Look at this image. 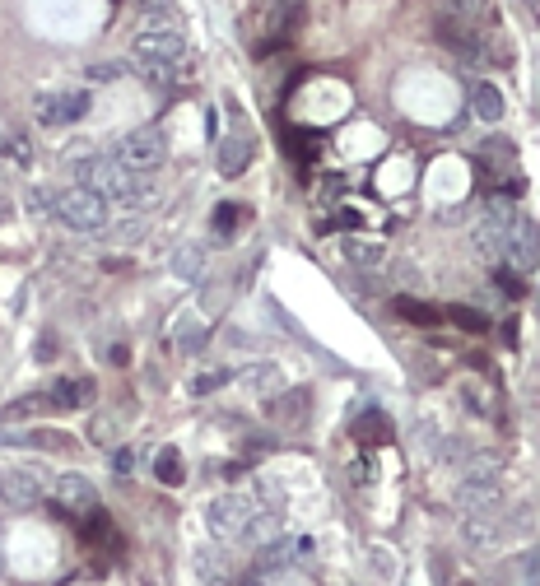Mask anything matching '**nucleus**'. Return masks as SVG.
Segmentation results:
<instances>
[{
  "mask_svg": "<svg viewBox=\"0 0 540 586\" xmlns=\"http://www.w3.org/2000/svg\"><path fill=\"white\" fill-rule=\"evenodd\" d=\"M340 252H345V261L350 266H359V270H373V266H382V242H368V238H345L340 242Z\"/></svg>",
  "mask_w": 540,
  "mask_h": 586,
  "instance_id": "17",
  "label": "nucleus"
},
{
  "mask_svg": "<svg viewBox=\"0 0 540 586\" xmlns=\"http://www.w3.org/2000/svg\"><path fill=\"white\" fill-rule=\"evenodd\" d=\"M89 391H94V382H89V377H84V382H80V377H66V382H56L47 400H52V410H80L84 400H89Z\"/></svg>",
  "mask_w": 540,
  "mask_h": 586,
  "instance_id": "16",
  "label": "nucleus"
},
{
  "mask_svg": "<svg viewBox=\"0 0 540 586\" xmlns=\"http://www.w3.org/2000/svg\"><path fill=\"white\" fill-rule=\"evenodd\" d=\"M317 559V535H294V563Z\"/></svg>",
  "mask_w": 540,
  "mask_h": 586,
  "instance_id": "32",
  "label": "nucleus"
},
{
  "mask_svg": "<svg viewBox=\"0 0 540 586\" xmlns=\"http://www.w3.org/2000/svg\"><path fill=\"white\" fill-rule=\"evenodd\" d=\"M89 75H94V80H112V75H122V66H94Z\"/></svg>",
  "mask_w": 540,
  "mask_h": 586,
  "instance_id": "36",
  "label": "nucleus"
},
{
  "mask_svg": "<svg viewBox=\"0 0 540 586\" xmlns=\"http://www.w3.org/2000/svg\"><path fill=\"white\" fill-rule=\"evenodd\" d=\"M210 586H238V582H210Z\"/></svg>",
  "mask_w": 540,
  "mask_h": 586,
  "instance_id": "39",
  "label": "nucleus"
},
{
  "mask_svg": "<svg viewBox=\"0 0 540 586\" xmlns=\"http://www.w3.org/2000/svg\"><path fill=\"white\" fill-rule=\"evenodd\" d=\"M350 480H354V484H364V480H368V466H364V461H350Z\"/></svg>",
  "mask_w": 540,
  "mask_h": 586,
  "instance_id": "37",
  "label": "nucleus"
},
{
  "mask_svg": "<svg viewBox=\"0 0 540 586\" xmlns=\"http://www.w3.org/2000/svg\"><path fill=\"white\" fill-rule=\"evenodd\" d=\"M75 187L98 191L108 205H135L140 200V177L126 173L117 159H103V154H89V159H75Z\"/></svg>",
  "mask_w": 540,
  "mask_h": 586,
  "instance_id": "1",
  "label": "nucleus"
},
{
  "mask_svg": "<svg viewBox=\"0 0 540 586\" xmlns=\"http://www.w3.org/2000/svg\"><path fill=\"white\" fill-rule=\"evenodd\" d=\"M219 387H229V373H201V377H191V396H210V391Z\"/></svg>",
  "mask_w": 540,
  "mask_h": 586,
  "instance_id": "28",
  "label": "nucleus"
},
{
  "mask_svg": "<svg viewBox=\"0 0 540 586\" xmlns=\"http://www.w3.org/2000/svg\"><path fill=\"white\" fill-rule=\"evenodd\" d=\"M447 317L457 321L461 331H471V335L489 331V317H485V312H475V307H447Z\"/></svg>",
  "mask_w": 540,
  "mask_h": 586,
  "instance_id": "25",
  "label": "nucleus"
},
{
  "mask_svg": "<svg viewBox=\"0 0 540 586\" xmlns=\"http://www.w3.org/2000/svg\"><path fill=\"white\" fill-rule=\"evenodd\" d=\"M536 312H540V293H536Z\"/></svg>",
  "mask_w": 540,
  "mask_h": 586,
  "instance_id": "40",
  "label": "nucleus"
},
{
  "mask_svg": "<svg viewBox=\"0 0 540 586\" xmlns=\"http://www.w3.org/2000/svg\"><path fill=\"white\" fill-rule=\"evenodd\" d=\"M0 484H5V470H0Z\"/></svg>",
  "mask_w": 540,
  "mask_h": 586,
  "instance_id": "41",
  "label": "nucleus"
},
{
  "mask_svg": "<svg viewBox=\"0 0 540 586\" xmlns=\"http://www.w3.org/2000/svg\"><path fill=\"white\" fill-rule=\"evenodd\" d=\"M47 493H52L56 507H66V512H98V489L84 475H75V470H66V475H52V484H47Z\"/></svg>",
  "mask_w": 540,
  "mask_h": 586,
  "instance_id": "10",
  "label": "nucleus"
},
{
  "mask_svg": "<svg viewBox=\"0 0 540 586\" xmlns=\"http://www.w3.org/2000/svg\"><path fill=\"white\" fill-rule=\"evenodd\" d=\"M5 154H10L14 163H28V140H19V135H10V140H5Z\"/></svg>",
  "mask_w": 540,
  "mask_h": 586,
  "instance_id": "35",
  "label": "nucleus"
},
{
  "mask_svg": "<svg viewBox=\"0 0 540 586\" xmlns=\"http://www.w3.org/2000/svg\"><path fill=\"white\" fill-rule=\"evenodd\" d=\"M163 135L159 131H131V135H122V145H117V154L112 159L122 163L126 173H135V177H145V173H154L163 163Z\"/></svg>",
  "mask_w": 540,
  "mask_h": 586,
  "instance_id": "7",
  "label": "nucleus"
},
{
  "mask_svg": "<svg viewBox=\"0 0 540 586\" xmlns=\"http://www.w3.org/2000/svg\"><path fill=\"white\" fill-rule=\"evenodd\" d=\"M522 219V214L508 205L503 196H489L485 200V214H480V224H475V247H480V256H489V261H503V242H508V233H513V224Z\"/></svg>",
  "mask_w": 540,
  "mask_h": 586,
  "instance_id": "6",
  "label": "nucleus"
},
{
  "mask_svg": "<svg viewBox=\"0 0 540 586\" xmlns=\"http://www.w3.org/2000/svg\"><path fill=\"white\" fill-rule=\"evenodd\" d=\"M238 210H243V205H219V214H215V233H219V238H229L233 228H238V219H243Z\"/></svg>",
  "mask_w": 540,
  "mask_h": 586,
  "instance_id": "29",
  "label": "nucleus"
},
{
  "mask_svg": "<svg viewBox=\"0 0 540 586\" xmlns=\"http://www.w3.org/2000/svg\"><path fill=\"white\" fill-rule=\"evenodd\" d=\"M135 66H168L177 70L182 66V56H187V38H182V28L173 24H149L135 33Z\"/></svg>",
  "mask_w": 540,
  "mask_h": 586,
  "instance_id": "4",
  "label": "nucleus"
},
{
  "mask_svg": "<svg viewBox=\"0 0 540 586\" xmlns=\"http://www.w3.org/2000/svg\"><path fill=\"white\" fill-rule=\"evenodd\" d=\"M471 112L480 121H489V126H494V121L503 117V94L494 89V84H475V89H471Z\"/></svg>",
  "mask_w": 540,
  "mask_h": 586,
  "instance_id": "18",
  "label": "nucleus"
},
{
  "mask_svg": "<svg viewBox=\"0 0 540 586\" xmlns=\"http://www.w3.org/2000/svg\"><path fill=\"white\" fill-rule=\"evenodd\" d=\"M5 219H10V200L0 196V224H5Z\"/></svg>",
  "mask_w": 540,
  "mask_h": 586,
  "instance_id": "38",
  "label": "nucleus"
},
{
  "mask_svg": "<svg viewBox=\"0 0 540 586\" xmlns=\"http://www.w3.org/2000/svg\"><path fill=\"white\" fill-rule=\"evenodd\" d=\"M47 484L42 475H33V470H5V484H0V498L10 507H38L42 498H47Z\"/></svg>",
  "mask_w": 540,
  "mask_h": 586,
  "instance_id": "12",
  "label": "nucleus"
},
{
  "mask_svg": "<svg viewBox=\"0 0 540 586\" xmlns=\"http://www.w3.org/2000/svg\"><path fill=\"white\" fill-rule=\"evenodd\" d=\"M89 107H94L89 89L84 94H47L38 103V126H70V121L89 117Z\"/></svg>",
  "mask_w": 540,
  "mask_h": 586,
  "instance_id": "11",
  "label": "nucleus"
},
{
  "mask_svg": "<svg viewBox=\"0 0 540 586\" xmlns=\"http://www.w3.org/2000/svg\"><path fill=\"white\" fill-rule=\"evenodd\" d=\"M438 38H443V47L447 52H457L461 61H466V66H485L489 56V42L480 38V33H475V24H466V19H452V14H447V19H438Z\"/></svg>",
  "mask_w": 540,
  "mask_h": 586,
  "instance_id": "8",
  "label": "nucleus"
},
{
  "mask_svg": "<svg viewBox=\"0 0 540 586\" xmlns=\"http://www.w3.org/2000/svg\"><path fill=\"white\" fill-rule=\"evenodd\" d=\"M0 447H33V452H61L70 447V438L61 428H10L0 433Z\"/></svg>",
  "mask_w": 540,
  "mask_h": 586,
  "instance_id": "13",
  "label": "nucleus"
},
{
  "mask_svg": "<svg viewBox=\"0 0 540 586\" xmlns=\"http://www.w3.org/2000/svg\"><path fill=\"white\" fill-rule=\"evenodd\" d=\"M135 70H140V80L154 84V89H159V84H173V80H177V70H168V66H135Z\"/></svg>",
  "mask_w": 540,
  "mask_h": 586,
  "instance_id": "31",
  "label": "nucleus"
},
{
  "mask_svg": "<svg viewBox=\"0 0 540 586\" xmlns=\"http://www.w3.org/2000/svg\"><path fill=\"white\" fill-rule=\"evenodd\" d=\"M257 512L261 507L252 503L247 493H219L215 503L205 507V521H210V535H215V540H243Z\"/></svg>",
  "mask_w": 540,
  "mask_h": 586,
  "instance_id": "5",
  "label": "nucleus"
},
{
  "mask_svg": "<svg viewBox=\"0 0 540 586\" xmlns=\"http://www.w3.org/2000/svg\"><path fill=\"white\" fill-rule=\"evenodd\" d=\"M173 270L182 275V280H196V275L205 270V247H201V242H187V247H177Z\"/></svg>",
  "mask_w": 540,
  "mask_h": 586,
  "instance_id": "21",
  "label": "nucleus"
},
{
  "mask_svg": "<svg viewBox=\"0 0 540 586\" xmlns=\"http://www.w3.org/2000/svg\"><path fill=\"white\" fill-rule=\"evenodd\" d=\"M499 470H503V461L494 452H475L471 461L461 466L457 507L466 512V517H475V512H494V503H499Z\"/></svg>",
  "mask_w": 540,
  "mask_h": 586,
  "instance_id": "2",
  "label": "nucleus"
},
{
  "mask_svg": "<svg viewBox=\"0 0 540 586\" xmlns=\"http://www.w3.org/2000/svg\"><path fill=\"white\" fill-rule=\"evenodd\" d=\"M154 475H159L163 484H182V456H177V447H159L154 452Z\"/></svg>",
  "mask_w": 540,
  "mask_h": 586,
  "instance_id": "22",
  "label": "nucleus"
},
{
  "mask_svg": "<svg viewBox=\"0 0 540 586\" xmlns=\"http://www.w3.org/2000/svg\"><path fill=\"white\" fill-rule=\"evenodd\" d=\"M191 563H196V577H201L205 586H210V582H229V573H224V559H219L215 549H196V559H191Z\"/></svg>",
  "mask_w": 540,
  "mask_h": 586,
  "instance_id": "23",
  "label": "nucleus"
},
{
  "mask_svg": "<svg viewBox=\"0 0 540 586\" xmlns=\"http://www.w3.org/2000/svg\"><path fill=\"white\" fill-rule=\"evenodd\" d=\"M503 266L513 270V275H531L540 266V228L531 224L527 214L517 219L508 242H503Z\"/></svg>",
  "mask_w": 540,
  "mask_h": 586,
  "instance_id": "9",
  "label": "nucleus"
},
{
  "mask_svg": "<svg viewBox=\"0 0 540 586\" xmlns=\"http://www.w3.org/2000/svg\"><path fill=\"white\" fill-rule=\"evenodd\" d=\"M89 438H94V442H103V447L112 442V419H108V414H98L94 424H89Z\"/></svg>",
  "mask_w": 540,
  "mask_h": 586,
  "instance_id": "34",
  "label": "nucleus"
},
{
  "mask_svg": "<svg viewBox=\"0 0 540 586\" xmlns=\"http://www.w3.org/2000/svg\"><path fill=\"white\" fill-rule=\"evenodd\" d=\"M42 410H52V400L47 396H19V400H10V405L0 410V428L19 424V419H33V414H42Z\"/></svg>",
  "mask_w": 540,
  "mask_h": 586,
  "instance_id": "20",
  "label": "nucleus"
},
{
  "mask_svg": "<svg viewBox=\"0 0 540 586\" xmlns=\"http://www.w3.org/2000/svg\"><path fill=\"white\" fill-rule=\"evenodd\" d=\"M368 563H373V573H382V577H396V559L387 554L382 545H373L368 549Z\"/></svg>",
  "mask_w": 540,
  "mask_h": 586,
  "instance_id": "30",
  "label": "nucleus"
},
{
  "mask_svg": "<svg viewBox=\"0 0 540 586\" xmlns=\"http://www.w3.org/2000/svg\"><path fill=\"white\" fill-rule=\"evenodd\" d=\"M461 535H466V545L475 549H494L503 540V521L494 512H475V517L461 521Z\"/></svg>",
  "mask_w": 540,
  "mask_h": 586,
  "instance_id": "14",
  "label": "nucleus"
},
{
  "mask_svg": "<svg viewBox=\"0 0 540 586\" xmlns=\"http://www.w3.org/2000/svg\"><path fill=\"white\" fill-rule=\"evenodd\" d=\"M131 466H135V452H131V447H117V452H112V475H117V480H126V475H131Z\"/></svg>",
  "mask_w": 540,
  "mask_h": 586,
  "instance_id": "33",
  "label": "nucleus"
},
{
  "mask_svg": "<svg viewBox=\"0 0 540 586\" xmlns=\"http://www.w3.org/2000/svg\"><path fill=\"white\" fill-rule=\"evenodd\" d=\"M396 312H401V317H410L415 326H433V321H438V312H433L429 303H415V298H396Z\"/></svg>",
  "mask_w": 540,
  "mask_h": 586,
  "instance_id": "26",
  "label": "nucleus"
},
{
  "mask_svg": "<svg viewBox=\"0 0 540 586\" xmlns=\"http://www.w3.org/2000/svg\"><path fill=\"white\" fill-rule=\"evenodd\" d=\"M354 433H359V438L364 442H387L392 438V424H387V414H368V419H359V428H354Z\"/></svg>",
  "mask_w": 540,
  "mask_h": 586,
  "instance_id": "27",
  "label": "nucleus"
},
{
  "mask_svg": "<svg viewBox=\"0 0 540 586\" xmlns=\"http://www.w3.org/2000/svg\"><path fill=\"white\" fill-rule=\"evenodd\" d=\"M247 163H252V140H247V135H229V140L219 145V173H224V177H243Z\"/></svg>",
  "mask_w": 540,
  "mask_h": 586,
  "instance_id": "15",
  "label": "nucleus"
},
{
  "mask_svg": "<svg viewBox=\"0 0 540 586\" xmlns=\"http://www.w3.org/2000/svg\"><path fill=\"white\" fill-rule=\"evenodd\" d=\"M243 540H247L252 549L270 545V540H280V512H270V507H261L257 517H252V526H247V535H243Z\"/></svg>",
  "mask_w": 540,
  "mask_h": 586,
  "instance_id": "19",
  "label": "nucleus"
},
{
  "mask_svg": "<svg viewBox=\"0 0 540 586\" xmlns=\"http://www.w3.org/2000/svg\"><path fill=\"white\" fill-rule=\"evenodd\" d=\"M56 219L75 233H98V228H108V214L112 205L98 191H84V187H70V191H56Z\"/></svg>",
  "mask_w": 540,
  "mask_h": 586,
  "instance_id": "3",
  "label": "nucleus"
},
{
  "mask_svg": "<svg viewBox=\"0 0 540 586\" xmlns=\"http://www.w3.org/2000/svg\"><path fill=\"white\" fill-rule=\"evenodd\" d=\"M247 382H252V387H257L261 391V396H270V391H280V382H284V377H280V368H270V363H257V368H247Z\"/></svg>",
  "mask_w": 540,
  "mask_h": 586,
  "instance_id": "24",
  "label": "nucleus"
}]
</instances>
